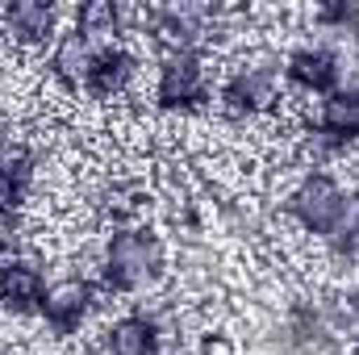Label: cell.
I'll use <instances>...</instances> for the list:
<instances>
[{
	"label": "cell",
	"instance_id": "cell-1",
	"mask_svg": "<svg viewBox=\"0 0 359 355\" xmlns=\"http://www.w3.org/2000/svg\"><path fill=\"white\" fill-rule=\"evenodd\" d=\"M159 267V247L155 239L138 234V230H121L113 243H109V255H104V280L113 288H138L155 276Z\"/></svg>",
	"mask_w": 359,
	"mask_h": 355
},
{
	"label": "cell",
	"instance_id": "cell-2",
	"mask_svg": "<svg viewBox=\"0 0 359 355\" xmlns=\"http://www.w3.org/2000/svg\"><path fill=\"white\" fill-rule=\"evenodd\" d=\"M339 205H343V192H339V184L330 176H309L297 192H292V213H297L309 230H322V234H326V226L334 222Z\"/></svg>",
	"mask_w": 359,
	"mask_h": 355
},
{
	"label": "cell",
	"instance_id": "cell-3",
	"mask_svg": "<svg viewBox=\"0 0 359 355\" xmlns=\"http://www.w3.org/2000/svg\"><path fill=\"white\" fill-rule=\"evenodd\" d=\"M92 305V284L88 280H59L55 288H46L42 297V314L59 335H72L80 326V318L88 314Z\"/></svg>",
	"mask_w": 359,
	"mask_h": 355
},
{
	"label": "cell",
	"instance_id": "cell-4",
	"mask_svg": "<svg viewBox=\"0 0 359 355\" xmlns=\"http://www.w3.org/2000/svg\"><path fill=\"white\" fill-rule=\"evenodd\" d=\"M201 96H205V76H201L196 55H188V51L172 55L168 67H163V76H159V100L168 109H188Z\"/></svg>",
	"mask_w": 359,
	"mask_h": 355
},
{
	"label": "cell",
	"instance_id": "cell-5",
	"mask_svg": "<svg viewBox=\"0 0 359 355\" xmlns=\"http://www.w3.org/2000/svg\"><path fill=\"white\" fill-rule=\"evenodd\" d=\"M42 272L34 264H4L0 267V301L17 314L42 309Z\"/></svg>",
	"mask_w": 359,
	"mask_h": 355
},
{
	"label": "cell",
	"instance_id": "cell-6",
	"mask_svg": "<svg viewBox=\"0 0 359 355\" xmlns=\"http://www.w3.org/2000/svg\"><path fill=\"white\" fill-rule=\"evenodd\" d=\"M268 100H276V72H268V67H247L226 84V109L230 113H255Z\"/></svg>",
	"mask_w": 359,
	"mask_h": 355
},
{
	"label": "cell",
	"instance_id": "cell-7",
	"mask_svg": "<svg viewBox=\"0 0 359 355\" xmlns=\"http://www.w3.org/2000/svg\"><path fill=\"white\" fill-rule=\"evenodd\" d=\"M288 76L309 92H334V84H339V59L330 51H318V46L313 51H297L288 59Z\"/></svg>",
	"mask_w": 359,
	"mask_h": 355
},
{
	"label": "cell",
	"instance_id": "cell-8",
	"mask_svg": "<svg viewBox=\"0 0 359 355\" xmlns=\"http://www.w3.org/2000/svg\"><path fill=\"white\" fill-rule=\"evenodd\" d=\"M130 72H134V63H130L126 51H100V55H92L84 88H88L92 96H117V92L126 88Z\"/></svg>",
	"mask_w": 359,
	"mask_h": 355
},
{
	"label": "cell",
	"instance_id": "cell-9",
	"mask_svg": "<svg viewBox=\"0 0 359 355\" xmlns=\"http://www.w3.org/2000/svg\"><path fill=\"white\" fill-rule=\"evenodd\" d=\"M322 130L334 138H351L359 134V92L351 88H334L322 105Z\"/></svg>",
	"mask_w": 359,
	"mask_h": 355
},
{
	"label": "cell",
	"instance_id": "cell-10",
	"mask_svg": "<svg viewBox=\"0 0 359 355\" xmlns=\"http://www.w3.org/2000/svg\"><path fill=\"white\" fill-rule=\"evenodd\" d=\"M50 67H55V76H59L63 84H80V80L88 76L92 55H88V42L80 38V29H76V34H63V38H59V46H55V59H50Z\"/></svg>",
	"mask_w": 359,
	"mask_h": 355
},
{
	"label": "cell",
	"instance_id": "cell-11",
	"mask_svg": "<svg viewBox=\"0 0 359 355\" xmlns=\"http://www.w3.org/2000/svg\"><path fill=\"white\" fill-rule=\"evenodd\" d=\"M109 347L113 355H159V343H155V326L147 318H126L113 326L109 335Z\"/></svg>",
	"mask_w": 359,
	"mask_h": 355
},
{
	"label": "cell",
	"instance_id": "cell-12",
	"mask_svg": "<svg viewBox=\"0 0 359 355\" xmlns=\"http://www.w3.org/2000/svg\"><path fill=\"white\" fill-rule=\"evenodd\" d=\"M4 17H8V29H13L21 42H38V38H46V29H50V21H55L50 4H42V0H17Z\"/></svg>",
	"mask_w": 359,
	"mask_h": 355
},
{
	"label": "cell",
	"instance_id": "cell-13",
	"mask_svg": "<svg viewBox=\"0 0 359 355\" xmlns=\"http://www.w3.org/2000/svg\"><path fill=\"white\" fill-rule=\"evenodd\" d=\"M117 25H121V13L113 0H92L80 8V38L84 42H113Z\"/></svg>",
	"mask_w": 359,
	"mask_h": 355
},
{
	"label": "cell",
	"instance_id": "cell-14",
	"mask_svg": "<svg viewBox=\"0 0 359 355\" xmlns=\"http://www.w3.org/2000/svg\"><path fill=\"white\" fill-rule=\"evenodd\" d=\"M326 239L339 251H359V196H343L334 222L326 226Z\"/></svg>",
	"mask_w": 359,
	"mask_h": 355
},
{
	"label": "cell",
	"instance_id": "cell-15",
	"mask_svg": "<svg viewBox=\"0 0 359 355\" xmlns=\"http://www.w3.org/2000/svg\"><path fill=\"white\" fill-rule=\"evenodd\" d=\"M159 21H163V29H168L176 42H192V38L201 34L205 8H196V4H172V8L159 13Z\"/></svg>",
	"mask_w": 359,
	"mask_h": 355
}]
</instances>
